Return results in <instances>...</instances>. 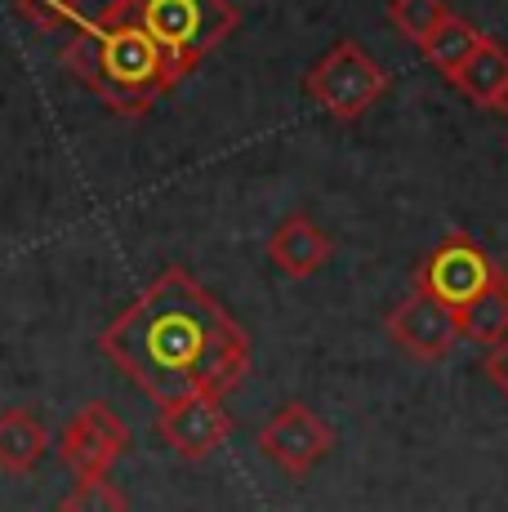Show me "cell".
<instances>
[{
    "label": "cell",
    "mask_w": 508,
    "mask_h": 512,
    "mask_svg": "<svg viewBox=\"0 0 508 512\" xmlns=\"http://www.w3.org/2000/svg\"><path fill=\"white\" fill-rule=\"evenodd\" d=\"M99 352L156 406L228 397L250 374L246 326L179 263L103 326Z\"/></svg>",
    "instance_id": "cell-1"
},
{
    "label": "cell",
    "mask_w": 508,
    "mask_h": 512,
    "mask_svg": "<svg viewBox=\"0 0 508 512\" xmlns=\"http://www.w3.org/2000/svg\"><path fill=\"white\" fill-rule=\"evenodd\" d=\"M58 63L76 76L103 107L116 116H148L161 94L183 81L179 67L165 58V49L134 23L130 14L107 0L103 14L85 18L72 41L58 49Z\"/></svg>",
    "instance_id": "cell-2"
},
{
    "label": "cell",
    "mask_w": 508,
    "mask_h": 512,
    "mask_svg": "<svg viewBox=\"0 0 508 512\" xmlns=\"http://www.w3.org/2000/svg\"><path fill=\"white\" fill-rule=\"evenodd\" d=\"M112 5L165 49L179 76H192L201 58L241 27V9L232 0H112Z\"/></svg>",
    "instance_id": "cell-3"
},
{
    "label": "cell",
    "mask_w": 508,
    "mask_h": 512,
    "mask_svg": "<svg viewBox=\"0 0 508 512\" xmlns=\"http://www.w3.org/2000/svg\"><path fill=\"white\" fill-rule=\"evenodd\" d=\"M393 76L375 63L357 41H335V49L317 58L304 76V90L317 107H326L335 121H357L388 94Z\"/></svg>",
    "instance_id": "cell-4"
},
{
    "label": "cell",
    "mask_w": 508,
    "mask_h": 512,
    "mask_svg": "<svg viewBox=\"0 0 508 512\" xmlns=\"http://www.w3.org/2000/svg\"><path fill=\"white\" fill-rule=\"evenodd\" d=\"M504 277L508 272H500V263H495L468 232H446L442 245L415 268V290L433 294L442 308H451L459 317L468 303H477Z\"/></svg>",
    "instance_id": "cell-5"
},
{
    "label": "cell",
    "mask_w": 508,
    "mask_h": 512,
    "mask_svg": "<svg viewBox=\"0 0 508 512\" xmlns=\"http://www.w3.org/2000/svg\"><path fill=\"white\" fill-rule=\"evenodd\" d=\"M130 450V428L107 401H85L58 432V464L76 472V481L107 477Z\"/></svg>",
    "instance_id": "cell-6"
},
{
    "label": "cell",
    "mask_w": 508,
    "mask_h": 512,
    "mask_svg": "<svg viewBox=\"0 0 508 512\" xmlns=\"http://www.w3.org/2000/svg\"><path fill=\"white\" fill-rule=\"evenodd\" d=\"M254 441L286 477H304V472H312L335 450V428L312 406H304V401H290V406H281L277 415L263 423Z\"/></svg>",
    "instance_id": "cell-7"
},
{
    "label": "cell",
    "mask_w": 508,
    "mask_h": 512,
    "mask_svg": "<svg viewBox=\"0 0 508 512\" xmlns=\"http://www.w3.org/2000/svg\"><path fill=\"white\" fill-rule=\"evenodd\" d=\"M156 437L188 464L210 459L223 441L232 437V415L223 406V397H183L161 406L156 415Z\"/></svg>",
    "instance_id": "cell-8"
},
{
    "label": "cell",
    "mask_w": 508,
    "mask_h": 512,
    "mask_svg": "<svg viewBox=\"0 0 508 512\" xmlns=\"http://www.w3.org/2000/svg\"><path fill=\"white\" fill-rule=\"evenodd\" d=\"M388 334L402 352L415 361H442L464 334H459V317L451 308L433 299L424 290H410L393 312H388Z\"/></svg>",
    "instance_id": "cell-9"
},
{
    "label": "cell",
    "mask_w": 508,
    "mask_h": 512,
    "mask_svg": "<svg viewBox=\"0 0 508 512\" xmlns=\"http://www.w3.org/2000/svg\"><path fill=\"white\" fill-rule=\"evenodd\" d=\"M330 254H335L330 232H321L304 210L286 214V219H281L277 228H272V236H268V259L277 263L286 277H295V281L312 277V272H317Z\"/></svg>",
    "instance_id": "cell-10"
},
{
    "label": "cell",
    "mask_w": 508,
    "mask_h": 512,
    "mask_svg": "<svg viewBox=\"0 0 508 512\" xmlns=\"http://www.w3.org/2000/svg\"><path fill=\"white\" fill-rule=\"evenodd\" d=\"M446 81H451L464 98H473L477 107H495L504 94V85H508V49L495 41V36H486Z\"/></svg>",
    "instance_id": "cell-11"
},
{
    "label": "cell",
    "mask_w": 508,
    "mask_h": 512,
    "mask_svg": "<svg viewBox=\"0 0 508 512\" xmlns=\"http://www.w3.org/2000/svg\"><path fill=\"white\" fill-rule=\"evenodd\" d=\"M50 450V428L32 415V410L14 406L0 415V472H32Z\"/></svg>",
    "instance_id": "cell-12"
},
{
    "label": "cell",
    "mask_w": 508,
    "mask_h": 512,
    "mask_svg": "<svg viewBox=\"0 0 508 512\" xmlns=\"http://www.w3.org/2000/svg\"><path fill=\"white\" fill-rule=\"evenodd\" d=\"M482 41H486V32H482L477 23H468V18H459V14H446L442 23H437V32L428 36V41L419 45V49H424V58L437 67V72L451 76L455 67L464 63V58L473 54V49L482 45Z\"/></svg>",
    "instance_id": "cell-13"
},
{
    "label": "cell",
    "mask_w": 508,
    "mask_h": 512,
    "mask_svg": "<svg viewBox=\"0 0 508 512\" xmlns=\"http://www.w3.org/2000/svg\"><path fill=\"white\" fill-rule=\"evenodd\" d=\"M459 334L473 343H491V348L508 339V277L459 312Z\"/></svg>",
    "instance_id": "cell-14"
},
{
    "label": "cell",
    "mask_w": 508,
    "mask_h": 512,
    "mask_svg": "<svg viewBox=\"0 0 508 512\" xmlns=\"http://www.w3.org/2000/svg\"><path fill=\"white\" fill-rule=\"evenodd\" d=\"M446 14H451L446 0H388V23H393L410 45H424Z\"/></svg>",
    "instance_id": "cell-15"
},
{
    "label": "cell",
    "mask_w": 508,
    "mask_h": 512,
    "mask_svg": "<svg viewBox=\"0 0 508 512\" xmlns=\"http://www.w3.org/2000/svg\"><path fill=\"white\" fill-rule=\"evenodd\" d=\"M18 18L27 27H36L41 36H54V32H67V27H81L85 23V9L81 0H14Z\"/></svg>",
    "instance_id": "cell-16"
},
{
    "label": "cell",
    "mask_w": 508,
    "mask_h": 512,
    "mask_svg": "<svg viewBox=\"0 0 508 512\" xmlns=\"http://www.w3.org/2000/svg\"><path fill=\"white\" fill-rule=\"evenodd\" d=\"M58 512H130V499L107 477H90V481H76V486L58 499Z\"/></svg>",
    "instance_id": "cell-17"
},
{
    "label": "cell",
    "mask_w": 508,
    "mask_h": 512,
    "mask_svg": "<svg viewBox=\"0 0 508 512\" xmlns=\"http://www.w3.org/2000/svg\"><path fill=\"white\" fill-rule=\"evenodd\" d=\"M482 374L495 383V392H500V397H508V339H504V343H495V348L486 352Z\"/></svg>",
    "instance_id": "cell-18"
},
{
    "label": "cell",
    "mask_w": 508,
    "mask_h": 512,
    "mask_svg": "<svg viewBox=\"0 0 508 512\" xmlns=\"http://www.w3.org/2000/svg\"><path fill=\"white\" fill-rule=\"evenodd\" d=\"M495 112H500V116H504V121H508V85H504V94H500V103H495Z\"/></svg>",
    "instance_id": "cell-19"
}]
</instances>
